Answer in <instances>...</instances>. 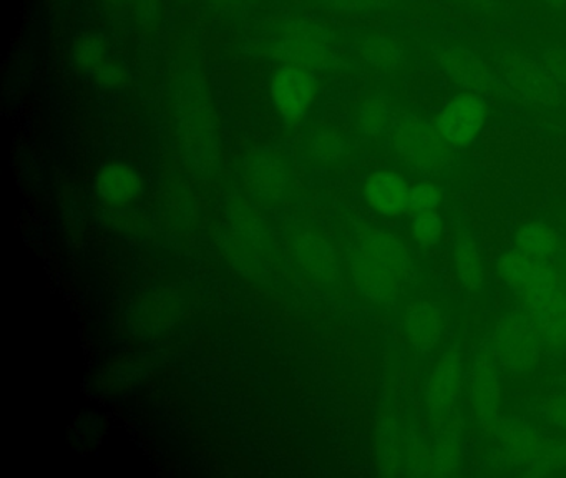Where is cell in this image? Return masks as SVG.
<instances>
[{
    "label": "cell",
    "mask_w": 566,
    "mask_h": 478,
    "mask_svg": "<svg viewBox=\"0 0 566 478\" xmlns=\"http://www.w3.org/2000/svg\"><path fill=\"white\" fill-rule=\"evenodd\" d=\"M97 189L108 205H127L140 195V176L125 163H111L98 173Z\"/></svg>",
    "instance_id": "cell-15"
},
{
    "label": "cell",
    "mask_w": 566,
    "mask_h": 478,
    "mask_svg": "<svg viewBox=\"0 0 566 478\" xmlns=\"http://www.w3.org/2000/svg\"><path fill=\"white\" fill-rule=\"evenodd\" d=\"M360 55L369 65L380 70H392L402 62L403 50L396 40L386 35H373L364 40Z\"/></svg>",
    "instance_id": "cell-18"
},
{
    "label": "cell",
    "mask_w": 566,
    "mask_h": 478,
    "mask_svg": "<svg viewBox=\"0 0 566 478\" xmlns=\"http://www.w3.org/2000/svg\"><path fill=\"white\" fill-rule=\"evenodd\" d=\"M453 268L463 288L479 289L485 279V262L482 251L470 232H459L453 239Z\"/></svg>",
    "instance_id": "cell-16"
},
{
    "label": "cell",
    "mask_w": 566,
    "mask_h": 478,
    "mask_svg": "<svg viewBox=\"0 0 566 478\" xmlns=\"http://www.w3.org/2000/svg\"><path fill=\"white\" fill-rule=\"evenodd\" d=\"M105 53H107V50L102 45L101 40L94 39V37L88 40H81L77 50H75V56H77L82 66L92 70L98 79L105 80L107 83L117 82L120 79V72L108 65Z\"/></svg>",
    "instance_id": "cell-19"
},
{
    "label": "cell",
    "mask_w": 566,
    "mask_h": 478,
    "mask_svg": "<svg viewBox=\"0 0 566 478\" xmlns=\"http://www.w3.org/2000/svg\"><path fill=\"white\" fill-rule=\"evenodd\" d=\"M442 201V191L433 181H420L410 186L409 209L413 212L436 211Z\"/></svg>",
    "instance_id": "cell-21"
},
{
    "label": "cell",
    "mask_w": 566,
    "mask_h": 478,
    "mask_svg": "<svg viewBox=\"0 0 566 478\" xmlns=\"http://www.w3.org/2000/svg\"><path fill=\"white\" fill-rule=\"evenodd\" d=\"M360 125L369 135H379L389 125V112L380 100L374 98L366 102L360 112Z\"/></svg>",
    "instance_id": "cell-22"
},
{
    "label": "cell",
    "mask_w": 566,
    "mask_h": 478,
    "mask_svg": "<svg viewBox=\"0 0 566 478\" xmlns=\"http://www.w3.org/2000/svg\"><path fill=\"white\" fill-rule=\"evenodd\" d=\"M394 148L413 169L433 175L447 168L453 146L447 142L439 126L420 116H403L390 132Z\"/></svg>",
    "instance_id": "cell-4"
},
{
    "label": "cell",
    "mask_w": 566,
    "mask_h": 478,
    "mask_svg": "<svg viewBox=\"0 0 566 478\" xmlns=\"http://www.w3.org/2000/svg\"><path fill=\"white\" fill-rule=\"evenodd\" d=\"M455 424L457 418L453 415L432 445L433 475L453 474L462 464V441Z\"/></svg>",
    "instance_id": "cell-17"
},
{
    "label": "cell",
    "mask_w": 566,
    "mask_h": 478,
    "mask_svg": "<svg viewBox=\"0 0 566 478\" xmlns=\"http://www.w3.org/2000/svg\"><path fill=\"white\" fill-rule=\"evenodd\" d=\"M500 72L509 89L526 102L553 105L562 96L563 86L543 65L542 60L538 62L520 53L509 52L500 59Z\"/></svg>",
    "instance_id": "cell-7"
},
{
    "label": "cell",
    "mask_w": 566,
    "mask_h": 478,
    "mask_svg": "<svg viewBox=\"0 0 566 478\" xmlns=\"http://www.w3.org/2000/svg\"><path fill=\"white\" fill-rule=\"evenodd\" d=\"M563 384H565V385H563V387L566 388V375H565V377H563Z\"/></svg>",
    "instance_id": "cell-30"
},
{
    "label": "cell",
    "mask_w": 566,
    "mask_h": 478,
    "mask_svg": "<svg viewBox=\"0 0 566 478\" xmlns=\"http://www.w3.org/2000/svg\"><path fill=\"white\" fill-rule=\"evenodd\" d=\"M366 198L379 215L399 216L409 209L410 186L394 172H376L367 178Z\"/></svg>",
    "instance_id": "cell-12"
},
{
    "label": "cell",
    "mask_w": 566,
    "mask_h": 478,
    "mask_svg": "<svg viewBox=\"0 0 566 478\" xmlns=\"http://www.w3.org/2000/svg\"><path fill=\"white\" fill-rule=\"evenodd\" d=\"M543 415L546 420L558 427L566 428V388L562 392L548 395L542 404Z\"/></svg>",
    "instance_id": "cell-24"
},
{
    "label": "cell",
    "mask_w": 566,
    "mask_h": 478,
    "mask_svg": "<svg viewBox=\"0 0 566 478\" xmlns=\"http://www.w3.org/2000/svg\"><path fill=\"white\" fill-rule=\"evenodd\" d=\"M340 148H343V145H340L339 139L331 135L323 136L316 146L317 153L326 156V158H331V156L334 158V156L339 155Z\"/></svg>",
    "instance_id": "cell-27"
},
{
    "label": "cell",
    "mask_w": 566,
    "mask_h": 478,
    "mask_svg": "<svg viewBox=\"0 0 566 478\" xmlns=\"http://www.w3.org/2000/svg\"><path fill=\"white\" fill-rule=\"evenodd\" d=\"M463 362L459 347H450L437 362L423 392V405L430 425L443 428L453 417L462 394Z\"/></svg>",
    "instance_id": "cell-5"
},
{
    "label": "cell",
    "mask_w": 566,
    "mask_h": 478,
    "mask_svg": "<svg viewBox=\"0 0 566 478\" xmlns=\"http://www.w3.org/2000/svg\"><path fill=\"white\" fill-rule=\"evenodd\" d=\"M436 60L440 70L467 92L483 93L493 85L492 73L469 49L447 46L437 53Z\"/></svg>",
    "instance_id": "cell-11"
},
{
    "label": "cell",
    "mask_w": 566,
    "mask_h": 478,
    "mask_svg": "<svg viewBox=\"0 0 566 478\" xmlns=\"http://www.w3.org/2000/svg\"><path fill=\"white\" fill-rule=\"evenodd\" d=\"M510 458L530 467H563L566 465V441L545 437L535 428L516 422H500L495 430Z\"/></svg>",
    "instance_id": "cell-6"
},
{
    "label": "cell",
    "mask_w": 566,
    "mask_h": 478,
    "mask_svg": "<svg viewBox=\"0 0 566 478\" xmlns=\"http://www.w3.org/2000/svg\"><path fill=\"white\" fill-rule=\"evenodd\" d=\"M407 460H409V467L412 468V474H433L432 447L423 444L420 438L416 437L410 441L409 448H407Z\"/></svg>",
    "instance_id": "cell-23"
},
{
    "label": "cell",
    "mask_w": 566,
    "mask_h": 478,
    "mask_svg": "<svg viewBox=\"0 0 566 478\" xmlns=\"http://www.w3.org/2000/svg\"><path fill=\"white\" fill-rule=\"evenodd\" d=\"M559 269H562L563 278L566 281V236L563 238V252H562V261H559Z\"/></svg>",
    "instance_id": "cell-28"
},
{
    "label": "cell",
    "mask_w": 566,
    "mask_h": 478,
    "mask_svg": "<svg viewBox=\"0 0 566 478\" xmlns=\"http://www.w3.org/2000/svg\"><path fill=\"white\" fill-rule=\"evenodd\" d=\"M515 248L532 258L559 266L563 238L552 226L542 221H530L516 231Z\"/></svg>",
    "instance_id": "cell-14"
},
{
    "label": "cell",
    "mask_w": 566,
    "mask_h": 478,
    "mask_svg": "<svg viewBox=\"0 0 566 478\" xmlns=\"http://www.w3.org/2000/svg\"><path fill=\"white\" fill-rule=\"evenodd\" d=\"M499 269L503 281L518 299L520 309L538 331L546 351H563L566 347V281L559 266L513 248L502 256Z\"/></svg>",
    "instance_id": "cell-1"
},
{
    "label": "cell",
    "mask_w": 566,
    "mask_h": 478,
    "mask_svg": "<svg viewBox=\"0 0 566 478\" xmlns=\"http://www.w3.org/2000/svg\"><path fill=\"white\" fill-rule=\"evenodd\" d=\"M542 63L549 70L556 82L566 89V49L553 46V49L545 50L542 55Z\"/></svg>",
    "instance_id": "cell-25"
},
{
    "label": "cell",
    "mask_w": 566,
    "mask_h": 478,
    "mask_svg": "<svg viewBox=\"0 0 566 478\" xmlns=\"http://www.w3.org/2000/svg\"><path fill=\"white\" fill-rule=\"evenodd\" d=\"M413 272L409 249L389 232H374L360 245L354 276L367 298L392 302Z\"/></svg>",
    "instance_id": "cell-2"
},
{
    "label": "cell",
    "mask_w": 566,
    "mask_h": 478,
    "mask_svg": "<svg viewBox=\"0 0 566 478\" xmlns=\"http://www.w3.org/2000/svg\"><path fill=\"white\" fill-rule=\"evenodd\" d=\"M406 332L417 352H429L439 344L443 334V315L437 304L417 301L407 309Z\"/></svg>",
    "instance_id": "cell-13"
},
{
    "label": "cell",
    "mask_w": 566,
    "mask_h": 478,
    "mask_svg": "<svg viewBox=\"0 0 566 478\" xmlns=\"http://www.w3.org/2000/svg\"><path fill=\"white\" fill-rule=\"evenodd\" d=\"M548 6L555 7V9H563L566 7V0H545Z\"/></svg>",
    "instance_id": "cell-29"
},
{
    "label": "cell",
    "mask_w": 566,
    "mask_h": 478,
    "mask_svg": "<svg viewBox=\"0 0 566 478\" xmlns=\"http://www.w3.org/2000/svg\"><path fill=\"white\" fill-rule=\"evenodd\" d=\"M490 351L500 367L512 374H526L539 364L546 349L528 315L516 309L496 321Z\"/></svg>",
    "instance_id": "cell-3"
},
{
    "label": "cell",
    "mask_w": 566,
    "mask_h": 478,
    "mask_svg": "<svg viewBox=\"0 0 566 478\" xmlns=\"http://www.w3.org/2000/svg\"><path fill=\"white\" fill-rule=\"evenodd\" d=\"M271 95L286 118H301L313 102V75L300 66H283L271 83Z\"/></svg>",
    "instance_id": "cell-10"
},
{
    "label": "cell",
    "mask_w": 566,
    "mask_h": 478,
    "mask_svg": "<svg viewBox=\"0 0 566 478\" xmlns=\"http://www.w3.org/2000/svg\"><path fill=\"white\" fill-rule=\"evenodd\" d=\"M392 0H331V3L347 12H367V10H380L389 6Z\"/></svg>",
    "instance_id": "cell-26"
},
{
    "label": "cell",
    "mask_w": 566,
    "mask_h": 478,
    "mask_svg": "<svg viewBox=\"0 0 566 478\" xmlns=\"http://www.w3.org/2000/svg\"><path fill=\"white\" fill-rule=\"evenodd\" d=\"M486 118V103L480 93L465 92L453 96L440 110L437 126L453 148H465L475 142Z\"/></svg>",
    "instance_id": "cell-8"
},
{
    "label": "cell",
    "mask_w": 566,
    "mask_h": 478,
    "mask_svg": "<svg viewBox=\"0 0 566 478\" xmlns=\"http://www.w3.org/2000/svg\"><path fill=\"white\" fill-rule=\"evenodd\" d=\"M443 222L439 212H417L412 219V236L420 245L436 246L442 238Z\"/></svg>",
    "instance_id": "cell-20"
},
{
    "label": "cell",
    "mask_w": 566,
    "mask_h": 478,
    "mask_svg": "<svg viewBox=\"0 0 566 478\" xmlns=\"http://www.w3.org/2000/svg\"><path fill=\"white\" fill-rule=\"evenodd\" d=\"M499 362L490 349H482L476 354L470 377V397L476 424L486 432H493L500 424V374Z\"/></svg>",
    "instance_id": "cell-9"
}]
</instances>
